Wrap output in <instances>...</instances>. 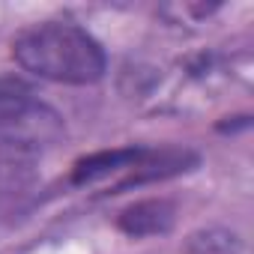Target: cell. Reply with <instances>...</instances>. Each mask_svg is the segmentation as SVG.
<instances>
[{
  "label": "cell",
  "mask_w": 254,
  "mask_h": 254,
  "mask_svg": "<svg viewBox=\"0 0 254 254\" xmlns=\"http://www.w3.org/2000/svg\"><path fill=\"white\" fill-rule=\"evenodd\" d=\"M66 138L63 114L21 78H0V147L42 153Z\"/></svg>",
  "instance_id": "7a4b0ae2"
},
{
  "label": "cell",
  "mask_w": 254,
  "mask_h": 254,
  "mask_svg": "<svg viewBox=\"0 0 254 254\" xmlns=\"http://www.w3.org/2000/svg\"><path fill=\"white\" fill-rule=\"evenodd\" d=\"M12 60L54 84L87 87L105 78L108 54L102 42L75 21H39L12 39Z\"/></svg>",
  "instance_id": "6da1fadb"
},
{
  "label": "cell",
  "mask_w": 254,
  "mask_h": 254,
  "mask_svg": "<svg viewBox=\"0 0 254 254\" xmlns=\"http://www.w3.org/2000/svg\"><path fill=\"white\" fill-rule=\"evenodd\" d=\"M177 221V206L168 197H147L123 206L114 218L117 230L129 239H147V236H162L174 227Z\"/></svg>",
  "instance_id": "277c9868"
},
{
  "label": "cell",
  "mask_w": 254,
  "mask_h": 254,
  "mask_svg": "<svg viewBox=\"0 0 254 254\" xmlns=\"http://www.w3.org/2000/svg\"><path fill=\"white\" fill-rule=\"evenodd\" d=\"M186 254H242V242L233 230L224 227H206L189 236Z\"/></svg>",
  "instance_id": "8992f818"
},
{
  "label": "cell",
  "mask_w": 254,
  "mask_h": 254,
  "mask_svg": "<svg viewBox=\"0 0 254 254\" xmlns=\"http://www.w3.org/2000/svg\"><path fill=\"white\" fill-rule=\"evenodd\" d=\"M39 171H36V153L0 147V200H12L33 189Z\"/></svg>",
  "instance_id": "5b68a950"
},
{
  "label": "cell",
  "mask_w": 254,
  "mask_h": 254,
  "mask_svg": "<svg viewBox=\"0 0 254 254\" xmlns=\"http://www.w3.org/2000/svg\"><path fill=\"white\" fill-rule=\"evenodd\" d=\"M144 153H147L144 144H129V147H114V150H99V153L81 156L72 165L69 180H72V186H93V183H102V180L117 183L144 159Z\"/></svg>",
  "instance_id": "3957f363"
}]
</instances>
